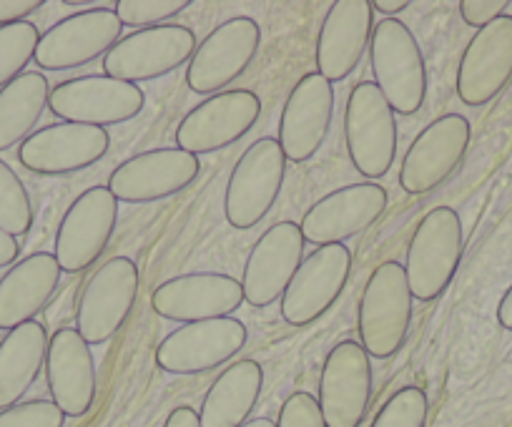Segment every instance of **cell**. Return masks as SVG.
<instances>
[{"instance_id":"cell-1","label":"cell","mask_w":512,"mask_h":427,"mask_svg":"<svg viewBox=\"0 0 512 427\" xmlns=\"http://www.w3.org/2000/svg\"><path fill=\"white\" fill-rule=\"evenodd\" d=\"M412 297L405 264L382 262L359 297V345L374 360H390L405 347L412 327Z\"/></svg>"},{"instance_id":"cell-2","label":"cell","mask_w":512,"mask_h":427,"mask_svg":"<svg viewBox=\"0 0 512 427\" xmlns=\"http://www.w3.org/2000/svg\"><path fill=\"white\" fill-rule=\"evenodd\" d=\"M465 252L462 219L452 206H435L407 244L405 274L417 302H435L450 289Z\"/></svg>"},{"instance_id":"cell-3","label":"cell","mask_w":512,"mask_h":427,"mask_svg":"<svg viewBox=\"0 0 512 427\" xmlns=\"http://www.w3.org/2000/svg\"><path fill=\"white\" fill-rule=\"evenodd\" d=\"M369 56L374 86L392 111L415 116L427 98V63L415 33L397 18H384L372 31Z\"/></svg>"},{"instance_id":"cell-4","label":"cell","mask_w":512,"mask_h":427,"mask_svg":"<svg viewBox=\"0 0 512 427\" xmlns=\"http://www.w3.org/2000/svg\"><path fill=\"white\" fill-rule=\"evenodd\" d=\"M344 141L357 174L364 179H382L390 174L400 144L397 119L372 81L357 83L349 93L344 109Z\"/></svg>"},{"instance_id":"cell-5","label":"cell","mask_w":512,"mask_h":427,"mask_svg":"<svg viewBox=\"0 0 512 427\" xmlns=\"http://www.w3.org/2000/svg\"><path fill=\"white\" fill-rule=\"evenodd\" d=\"M287 156L277 139H259L241 154L224 194L226 222L239 232L256 227L282 194Z\"/></svg>"},{"instance_id":"cell-6","label":"cell","mask_w":512,"mask_h":427,"mask_svg":"<svg viewBox=\"0 0 512 427\" xmlns=\"http://www.w3.org/2000/svg\"><path fill=\"white\" fill-rule=\"evenodd\" d=\"M146 96L136 83L106 76H81L58 83L51 91L48 109L66 124L118 126L144 111Z\"/></svg>"},{"instance_id":"cell-7","label":"cell","mask_w":512,"mask_h":427,"mask_svg":"<svg viewBox=\"0 0 512 427\" xmlns=\"http://www.w3.org/2000/svg\"><path fill=\"white\" fill-rule=\"evenodd\" d=\"M262 48V28L246 16L216 26L201 41L186 68V86L201 96L224 93L226 86L244 76Z\"/></svg>"},{"instance_id":"cell-8","label":"cell","mask_w":512,"mask_h":427,"mask_svg":"<svg viewBox=\"0 0 512 427\" xmlns=\"http://www.w3.org/2000/svg\"><path fill=\"white\" fill-rule=\"evenodd\" d=\"M139 299V267L134 259L113 257L88 279L76 312V330L88 345L113 340Z\"/></svg>"},{"instance_id":"cell-9","label":"cell","mask_w":512,"mask_h":427,"mask_svg":"<svg viewBox=\"0 0 512 427\" xmlns=\"http://www.w3.org/2000/svg\"><path fill=\"white\" fill-rule=\"evenodd\" d=\"M262 116V98L246 88H229L209 96L184 116L176 129V146L191 156L216 154L244 139Z\"/></svg>"},{"instance_id":"cell-10","label":"cell","mask_w":512,"mask_h":427,"mask_svg":"<svg viewBox=\"0 0 512 427\" xmlns=\"http://www.w3.org/2000/svg\"><path fill=\"white\" fill-rule=\"evenodd\" d=\"M118 224V201L108 186L86 189L71 206L56 234L58 267L66 274H81L101 259Z\"/></svg>"},{"instance_id":"cell-11","label":"cell","mask_w":512,"mask_h":427,"mask_svg":"<svg viewBox=\"0 0 512 427\" xmlns=\"http://www.w3.org/2000/svg\"><path fill=\"white\" fill-rule=\"evenodd\" d=\"M196 53V36L186 26L166 23L121 38L103 58V73L118 81L136 83L169 76L191 61Z\"/></svg>"},{"instance_id":"cell-12","label":"cell","mask_w":512,"mask_h":427,"mask_svg":"<svg viewBox=\"0 0 512 427\" xmlns=\"http://www.w3.org/2000/svg\"><path fill=\"white\" fill-rule=\"evenodd\" d=\"M249 332L236 317L206 319L171 332L156 347V365L169 375H204L234 360L246 347Z\"/></svg>"},{"instance_id":"cell-13","label":"cell","mask_w":512,"mask_h":427,"mask_svg":"<svg viewBox=\"0 0 512 427\" xmlns=\"http://www.w3.org/2000/svg\"><path fill=\"white\" fill-rule=\"evenodd\" d=\"M372 362L364 347L344 340L327 355L319 377V410L327 427H359L372 405Z\"/></svg>"},{"instance_id":"cell-14","label":"cell","mask_w":512,"mask_h":427,"mask_svg":"<svg viewBox=\"0 0 512 427\" xmlns=\"http://www.w3.org/2000/svg\"><path fill=\"white\" fill-rule=\"evenodd\" d=\"M472 141V126L465 116L447 114L432 121L402 159L400 186L410 196H425L440 189L465 159Z\"/></svg>"},{"instance_id":"cell-15","label":"cell","mask_w":512,"mask_h":427,"mask_svg":"<svg viewBox=\"0 0 512 427\" xmlns=\"http://www.w3.org/2000/svg\"><path fill=\"white\" fill-rule=\"evenodd\" d=\"M123 26L111 8H88L48 28L36 48V66L43 71H73L106 53L121 41Z\"/></svg>"},{"instance_id":"cell-16","label":"cell","mask_w":512,"mask_h":427,"mask_svg":"<svg viewBox=\"0 0 512 427\" xmlns=\"http://www.w3.org/2000/svg\"><path fill=\"white\" fill-rule=\"evenodd\" d=\"M352 272V252L344 244L319 247L302 262L282 297V317L292 327H309L344 294Z\"/></svg>"},{"instance_id":"cell-17","label":"cell","mask_w":512,"mask_h":427,"mask_svg":"<svg viewBox=\"0 0 512 427\" xmlns=\"http://www.w3.org/2000/svg\"><path fill=\"white\" fill-rule=\"evenodd\" d=\"M390 196L379 184H349L319 199L302 219L304 242L314 247L342 244L357 234L367 232L387 211Z\"/></svg>"},{"instance_id":"cell-18","label":"cell","mask_w":512,"mask_h":427,"mask_svg":"<svg viewBox=\"0 0 512 427\" xmlns=\"http://www.w3.org/2000/svg\"><path fill=\"white\" fill-rule=\"evenodd\" d=\"M199 171V156H191L181 149L144 151L113 169L108 191L116 196V201L151 204L189 189Z\"/></svg>"},{"instance_id":"cell-19","label":"cell","mask_w":512,"mask_h":427,"mask_svg":"<svg viewBox=\"0 0 512 427\" xmlns=\"http://www.w3.org/2000/svg\"><path fill=\"white\" fill-rule=\"evenodd\" d=\"M512 81V16L480 28L467 43L457 68V96L470 109L495 101Z\"/></svg>"},{"instance_id":"cell-20","label":"cell","mask_w":512,"mask_h":427,"mask_svg":"<svg viewBox=\"0 0 512 427\" xmlns=\"http://www.w3.org/2000/svg\"><path fill=\"white\" fill-rule=\"evenodd\" d=\"M111 149L106 129L83 124H53L36 131L21 144L18 159L31 174L68 176L103 159Z\"/></svg>"},{"instance_id":"cell-21","label":"cell","mask_w":512,"mask_h":427,"mask_svg":"<svg viewBox=\"0 0 512 427\" xmlns=\"http://www.w3.org/2000/svg\"><path fill=\"white\" fill-rule=\"evenodd\" d=\"M304 244L307 242L302 227L294 222H279L267 234H262L244 264V277H241L244 302L264 309L284 297L304 262Z\"/></svg>"},{"instance_id":"cell-22","label":"cell","mask_w":512,"mask_h":427,"mask_svg":"<svg viewBox=\"0 0 512 427\" xmlns=\"http://www.w3.org/2000/svg\"><path fill=\"white\" fill-rule=\"evenodd\" d=\"M244 304V289L229 274H184L166 279L151 294V307L171 322H206L231 317Z\"/></svg>"},{"instance_id":"cell-23","label":"cell","mask_w":512,"mask_h":427,"mask_svg":"<svg viewBox=\"0 0 512 427\" xmlns=\"http://www.w3.org/2000/svg\"><path fill=\"white\" fill-rule=\"evenodd\" d=\"M334 116L332 83L317 71L307 73L289 93L279 121V146L287 161L304 164L327 141Z\"/></svg>"},{"instance_id":"cell-24","label":"cell","mask_w":512,"mask_h":427,"mask_svg":"<svg viewBox=\"0 0 512 427\" xmlns=\"http://www.w3.org/2000/svg\"><path fill=\"white\" fill-rule=\"evenodd\" d=\"M374 8L369 0H337L324 16L317 38V73L329 83L354 73L372 43Z\"/></svg>"},{"instance_id":"cell-25","label":"cell","mask_w":512,"mask_h":427,"mask_svg":"<svg viewBox=\"0 0 512 427\" xmlns=\"http://www.w3.org/2000/svg\"><path fill=\"white\" fill-rule=\"evenodd\" d=\"M46 380L53 402L66 417H86L96 402L98 377L91 345L78 330L63 327L48 342Z\"/></svg>"},{"instance_id":"cell-26","label":"cell","mask_w":512,"mask_h":427,"mask_svg":"<svg viewBox=\"0 0 512 427\" xmlns=\"http://www.w3.org/2000/svg\"><path fill=\"white\" fill-rule=\"evenodd\" d=\"M58 282L61 267L53 254L38 252L18 262L0 279V330L11 332L36 322V314H41L56 294Z\"/></svg>"},{"instance_id":"cell-27","label":"cell","mask_w":512,"mask_h":427,"mask_svg":"<svg viewBox=\"0 0 512 427\" xmlns=\"http://www.w3.org/2000/svg\"><path fill=\"white\" fill-rule=\"evenodd\" d=\"M264 387V370L256 360L226 367L206 392L199 410L201 427H244Z\"/></svg>"},{"instance_id":"cell-28","label":"cell","mask_w":512,"mask_h":427,"mask_svg":"<svg viewBox=\"0 0 512 427\" xmlns=\"http://www.w3.org/2000/svg\"><path fill=\"white\" fill-rule=\"evenodd\" d=\"M48 342L51 337L41 322H28L3 337L0 342V410L16 407L31 390L46 367Z\"/></svg>"},{"instance_id":"cell-29","label":"cell","mask_w":512,"mask_h":427,"mask_svg":"<svg viewBox=\"0 0 512 427\" xmlns=\"http://www.w3.org/2000/svg\"><path fill=\"white\" fill-rule=\"evenodd\" d=\"M51 101V86L43 73H23L0 91V151L23 144L41 121Z\"/></svg>"},{"instance_id":"cell-30","label":"cell","mask_w":512,"mask_h":427,"mask_svg":"<svg viewBox=\"0 0 512 427\" xmlns=\"http://www.w3.org/2000/svg\"><path fill=\"white\" fill-rule=\"evenodd\" d=\"M33 227V204L16 171L0 159V232L18 239Z\"/></svg>"},{"instance_id":"cell-31","label":"cell","mask_w":512,"mask_h":427,"mask_svg":"<svg viewBox=\"0 0 512 427\" xmlns=\"http://www.w3.org/2000/svg\"><path fill=\"white\" fill-rule=\"evenodd\" d=\"M38 41L41 31L28 21L0 28V91L23 76L28 63L36 58Z\"/></svg>"},{"instance_id":"cell-32","label":"cell","mask_w":512,"mask_h":427,"mask_svg":"<svg viewBox=\"0 0 512 427\" xmlns=\"http://www.w3.org/2000/svg\"><path fill=\"white\" fill-rule=\"evenodd\" d=\"M427 415H430V400L425 390L407 385L384 402L372 427H427Z\"/></svg>"},{"instance_id":"cell-33","label":"cell","mask_w":512,"mask_h":427,"mask_svg":"<svg viewBox=\"0 0 512 427\" xmlns=\"http://www.w3.org/2000/svg\"><path fill=\"white\" fill-rule=\"evenodd\" d=\"M189 6V0H118L113 13L118 16L121 26L146 31V28L166 26V21L184 13Z\"/></svg>"},{"instance_id":"cell-34","label":"cell","mask_w":512,"mask_h":427,"mask_svg":"<svg viewBox=\"0 0 512 427\" xmlns=\"http://www.w3.org/2000/svg\"><path fill=\"white\" fill-rule=\"evenodd\" d=\"M66 415L53 400L18 402L16 407L0 412V427H63Z\"/></svg>"},{"instance_id":"cell-35","label":"cell","mask_w":512,"mask_h":427,"mask_svg":"<svg viewBox=\"0 0 512 427\" xmlns=\"http://www.w3.org/2000/svg\"><path fill=\"white\" fill-rule=\"evenodd\" d=\"M277 427H327V422H324L322 410H319L317 397L299 390L284 400Z\"/></svg>"},{"instance_id":"cell-36","label":"cell","mask_w":512,"mask_h":427,"mask_svg":"<svg viewBox=\"0 0 512 427\" xmlns=\"http://www.w3.org/2000/svg\"><path fill=\"white\" fill-rule=\"evenodd\" d=\"M507 0H462L460 3V18L470 28H485L490 23H495L497 18L505 16Z\"/></svg>"},{"instance_id":"cell-37","label":"cell","mask_w":512,"mask_h":427,"mask_svg":"<svg viewBox=\"0 0 512 427\" xmlns=\"http://www.w3.org/2000/svg\"><path fill=\"white\" fill-rule=\"evenodd\" d=\"M41 8L43 0H0V28L23 23L31 13L41 11Z\"/></svg>"},{"instance_id":"cell-38","label":"cell","mask_w":512,"mask_h":427,"mask_svg":"<svg viewBox=\"0 0 512 427\" xmlns=\"http://www.w3.org/2000/svg\"><path fill=\"white\" fill-rule=\"evenodd\" d=\"M164 427H201L199 412L189 405L174 407V410L169 412V417H166Z\"/></svg>"},{"instance_id":"cell-39","label":"cell","mask_w":512,"mask_h":427,"mask_svg":"<svg viewBox=\"0 0 512 427\" xmlns=\"http://www.w3.org/2000/svg\"><path fill=\"white\" fill-rule=\"evenodd\" d=\"M21 254V247H18V239L8 237L6 232H0V269L11 267L13 262Z\"/></svg>"},{"instance_id":"cell-40","label":"cell","mask_w":512,"mask_h":427,"mask_svg":"<svg viewBox=\"0 0 512 427\" xmlns=\"http://www.w3.org/2000/svg\"><path fill=\"white\" fill-rule=\"evenodd\" d=\"M497 322H500L502 330L512 332V284L507 287V292L502 294L500 304H497Z\"/></svg>"},{"instance_id":"cell-41","label":"cell","mask_w":512,"mask_h":427,"mask_svg":"<svg viewBox=\"0 0 512 427\" xmlns=\"http://www.w3.org/2000/svg\"><path fill=\"white\" fill-rule=\"evenodd\" d=\"M407 6H410L407 0H377V3H372L374 11L384 13L387 18H392V16H397V13L407 11Z\"/></svg>"},{"instance_id":"cell-42","label":"cell","mask_w":512,"mask_h":427,"mask_svg":"<svg viewBox=\"0 0 512 427\" xmlns=\"http://www.w3.org/2000/svg\"><path fill=\"white\" fill-rule=\"evenodd\" d=\"M244 427H277V422L269 420V417H256V420H249Z\"/></svg>"}]
</instances>
